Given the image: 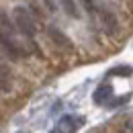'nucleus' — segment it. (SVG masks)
<instances>
[{"label": "nucleus", "instance_id": "obj_1", "mask_svg": "<svg viewBox=\"0 0 133 133\" xmlns=\"http://www.w3.org/2000/svg\"><path fill=\"white\" fill-rule=\"evenodd\" d=\"M12 21L17 25L18 33L25 35L29 39V43L33 45V37L37 33V25H35V18L31 17V12L25 8V6H15L12 8Z\"/></svg>", "mask_w": 133, "mask_h": 133}, {"label": "nucleus", "instance_id": "obj_2", "mask_svg": "<svg viewBox=\"0 0 133 133\" xmlns=\"http://www.w3.org/2000/svg\"><path fill=\"white\" fill-rule=\"evenodd\" d=\"M0 51H2L6 57H10L12 62H18V59L25 55V51L17 45V41L10 39L8 35H4L2 31H0Z\"/></svg>", "mask_w": 133, "mask_h": 133}, {"label": "nucleus", "instance_id": "obj_3", "mask_svg": "<svg viewBox=\"0 0 133 133\" xmlns=\"http://www.w3.org/2000/svg\"><path fill=\"white\" fill-rule=\"evenodd\" d=\"M98 18V25L102 27V31L107 35H113L117 31V18L115 15L111 12V10H107V8H96V17Z\"/></svg>", "mask_w": 133, "mask_h": 133}, {"label": "nucleus", "instance_id": "obj_4", "mask_svg": "<svg viewBox=\"0 0 133 133\" xmlns=\"http://www.w3.org/2000/svg\"><path fill=\"white\" fill-rule=\"evenodd\" d=\"M47 35L51 37V41H53L57 47H62V49H68V51L72 49V43H70V39H68V37L62 33L57 27H53V25H51V27H47Z\"/></svg>", "mask_w": 133, "mask_h": 133}, {"label": "nucleus", "instance_id": "obj_5", "mask_svg": "<svg viewBox=\"0 0 133 133\" xmlns=\"http://www.w3.org/2000/svg\"><path fill=\"white\" fill-rule=\"evenodd\" d=\"M111 96H113V86L111 84H100L98 88L94 90V94H92V100L96 104H107V100Z\"/></svg>", "mask_w": 133, "mask_h": 133}, {"label": "nucleus", "instance_id": "obj_6", "mask_svg": "<svg viewBox=\"0 0 133 133\" xmlns=\"http://www.w3.org/2000/svg\"><path fill=\"white\" fill-rule=\"evenodd\" d=\"M15 29H17L15 21H10V18H8V12H6L4 8H0V31L4 35H8L10 39H15Z\"/></svg>", "mask_w": 133, "mask_h": 133}, {"label": "nucleus", "instance_id": "obj_7", "mask_svg": "<svg viewBox=\"0 0 133 133\" xmlns=\"http://www.w3.org/2000/svg\"><path fill=\"white\" fill-rule=\"evenodd\" d=\"M59 4H62V8L66 10L68 17H72V18H80V8H78L76 0H59Z\"/></svg>", "mask_w": 133, "mask_h": 133}, {"label": "nucleus", "instance_id": "obj_8", "mask_svg": "<svg viewBox=\"0 0 133 133\" xmlns=\"http://www.w3.org/2000/svg\"><path fill=\"white\" fill-rule=\"evenodd\" d=\"M109 74H111V76H131V74H133V68H129V66H119V68H113Z\"/></svg>", "mask_w": 133, "mask_h": 133}, {"label": "nucleus", "instance_id": "obj_9", "mask_svg": "<svg viewBox=\"0 0 133 133\" xmlns=\"http://www.w3.org/2000/svg\"><path fill=\"white\" fill-rule=\"evenodd\" d=\"M0 78H2V80H6V78H8V68L4 66L2 62H0Z\"/></svg>", "mask_w": 133, "mask_h": 133}]
</instances>
